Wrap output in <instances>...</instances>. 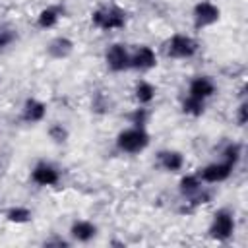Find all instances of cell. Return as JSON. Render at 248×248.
Segmentation results:
<instances>
[{
    "label": "cell",
    "mask_w": 248,
    "mask_h": 248,
    "mask_svg": "<svg viewBox=\"0 0 248 248\" xmlns=\"http://www.w3.org/2000/svg\"><path fill=\"white\" fill-rule=\"evenodd\" d=\"M105 62L112 72H124L130 68V52L124 45L114 43L105 52Z\"/></svg>",
    "instance_id": "obj_7"
},
{
    "label": "cell",
    "mask_w": 248,
    "mask_h": 248,
    "mask_svg": "<svg viewBox=\"0 0 248 248\" xmlns=\"http://www.w3.org/2000/svg\"><path fill=\"white\" fill-rule=\"evenodd\" d=\"M215 83L211 78L207 76H196L192 81H190V87H188V95L194 97V99H200V101H205L209 99L213 93H215Z\"/></svg>",
    "instance_id": "obj_10"
},
{
    "label": "cell",
    "mask_w": 248,
    "mask_h": 248,
    "mask_svg": "<svg viewBox=\"0 0 248 248\" xmlns=\"http://www.w3.org/2000/svg\"><path fill=\"white\" fill-rule=\"evenodd\" d=\"M72 50H74V43H72L68 37H54V39L48 43V46H46V52H48L52 58H58V60L70 56Z\"/></svg>",
    "instance_id": "obj_14"
},
{
    "label": "cell",
    "mask_w": 248,
    "mask_h": 248,
    "mask_svg": "<svg viewBox=\"0 0 248 248\" xmlns=\"http://www.w3.org/2000/svg\"><path fill=\"white\" fill-rule=\"evenodd\" d=\"M70 234H72V238L78 240V242H89V240H93L95 234H97V225L91 223V221H87V219H78V221L72 223Z\"/></svg>",
    "instance_id": "obj_12"
},
{
    "label": "cell",
    "mask_w": 248,
    "mask_h": 248,
    "mask_svg": "<svg viewBox=\"0 0 248 248\" xmlns=\"http://www.w3.org/2000/svg\"><path fill=\"white\" fill-rule=\"evenodd\" d=\"M203 103L205 101H200V99L186 95V99L182 101V110L190 116H200V114H203Z\"/></svg>",
    "instance_id": "obj_19"
},
{
    "label": "cell",
    "mask_w": 248,
    "mask_h": 248,
    "mask_svg": "<svg viewBox=\"0 0 248 248\" xmlns=\"http://www.w3.org/2000/svg\"><path fill=\"white\" fill-rule=\"evenodd\" d=\"M46 114V105L39 99H27L23 103V108H21V120L27 122V124H37L45 118Z\"/></svg>",
    "instance_id": "obj_11"
},
{
    "label": "cell",
    "mask_w": 248,
    "mask_h": 248,
    "mask_svg": "<svg viewBox=\"0 0 248 248\" xmlns=\"http://www.w3.org/2000/svg\"><path fill=\"white\" fill-rule=\"evenodd\" d=\"M31 178L39 186H54L60 182V172L50 163H37L31 170Z\"/></svg>",
    "instance_id": "obj_9"
},
{
    "label": "cell",
    "mask_w": 248,
    "mask_h": 248,
    "mask_svg": "<svg viewBox=\"0 0 248 248\" xmlns=\"http://www.w3.org/2000/svg\"><path fill=\"white\" fill-rule=\"evenodd\" d=\"M91 21L95 27L110 31V29H122L126 25V12L116 6H103L91 14Z\"/></svg>",
    "instance_id": "obj_2"
},
{
    "label": "cell",
    "mask_w": 248,
    "mask_h": 248,
    "mask_svg": "<svg viewBox=\"0 0 248 248\" xmlns=\"http://www.w3.org/2000/svg\"><path fill=\"white\" fill-rule=\"evenodd\" d=\"M234 232V215L231 209H219L215 211L211 225H209V236L215 240H229Z\"/></svg>",
    "instance_id": "obj_4"
},
{
    "label": "cell",
    "mask_w": 248,
    "mask_h": 248,
    "mask_svg": "<svg viewBox=\"0 0 248 248\" xmlns=\"http://www.w3.org/2000/svg\"><path fill=\"white\" fill-rule=\"evenodd\" d=\"M149 145V134L143 126H132L116 136V147L124 153H140Z\"/></svg>",
    "instance_id": "obj_1"
},
{
    "label": "cell",
    "mask_w": 248,
    "mask_h": 248,
    "mask_svg": "<svg viewBox=\"0 0 248 248\" xmlns=\"http://www.w3.org/2000/svg\"><path fill=\"white\" fill-rule=\"evenodd\" d=\"M155 93H157V89H155L153 83H149V81H145V79H141V81L136 83L134 95H136V101H138L140 105H149V103L155 99Z\"/></svg>",
    "instance_id": "obj_16"
},
{
    "label": "cell",
    "mask_w": 248,
    "mask_h": 248,
    "mask_svg": "<svg viewBox=\"0 0 248 248\" xmlns=\"http://www.w3.org/2000/svg\"><path fill=\"white\" fill-rule=\"evenodd\" d=\"M192 17H194V27L196 29H203V27H209L213 23L219 21L221 17V10L219 6H215L213 2H198L194 6V12H192Z\"/></svg>",
    "instance_id": "obj_5"
},
{
    "label": "cell",
    "mask_w": 248,
    "mask_h": 248,
    "mask_svg": "<svg viewBox=\"0 0 248 248\" xmlns=\"http://www.w3.org/2000/svg\"><path fill=\"white\" fill-rule=\"evenodd\" d=\"M48 136H50L56 143H62V141H66V138H68V130H66L62 124H52V126L48 128Z\"/></svg>",
    "instance_id": "obj_22"
},
{
    "label": "cell",
    "mask_w": 248,
    "mask_h": 248,
    "mask_svg": "<svg viewBox=\"0 0 248 248\" xmlns=\"http://www.w3.org/2000/svg\"><path fill=\"white\" fill-rule=\"evenodd\" d=\"M157 64V54L151 46L147 45H140L132 54H130V68L134 70H140V72H145V70H151L155 68Z\"/></svg>",
    "instance_id": "obj_8"
},
{
    "label": "cell",
    "mask_w": 248,
    "mask_h": 248,
    "mask_svg": "<svg viewBox=\"0 0 248 248\" xmlns=\"http://www.w3.org/2000/svg\"><path fill=\"white\" fill-rule=\"evenodd\" d=\"M16 39H17V35H16V31H14L12 27H8V25H0V48L10 46Z\"/></svg>",
    "instance_id": "obj_21"
},
{
    "label": "cell",
    "mask_w": 248,
    "mask_h": 248,
    "mask_svg": "<svg viewBox=\"0 0 248 248\" xmlns=\"http://www.w3.org/2000/svg\"><path fill=\"white\" fill-rule=\"evenodd\" d=\"M147 118H149V112H147V108H143V107L136 108V110L130 114V122H132L134 126H145Z\"/></svg>",
    "instance_id": "obj_23"
},
{
    "label": "cell",
    "mask_w": 248,
    "mask_h": 248,
    "mask_svg": "<svg viewBox=\"0 0 248 248\" xmlns=\"http://www.w3.org/2000/svg\"><path fill=\"white\" fill-rule=\"evenodd\" d=\"M232 169H234V167H232L231 163L219 161V163H209V165H205V167L200 169L196 174H198L200 180L205 182V184H217V182L227 180V178L231 176Z\"/></svg>",
    "instance_id": "obj_6"
},
{
    "label": "cell",
    "mask_w": 248,
    "mask_h": 248,
    "mask_svg": "<svg viewBox=\"0 0 248 248\" xmlns=\"http://www.w3.org/2000/svg\"><path fill=\"white\" fill-rule=\"evenodd\" d=\"M246 122V103H240V107H238V124L242 126Z\"/></svg>",
    "instance_id": "obj_24"
},
{
    "label": "cell",
    "mask_w": 248,
    "mask_h": 248,
    "mask_svg": "<svg viewBox=\"0 0 248 248\" xmlns=\"http://www.w3.org/2000/svg\"><path fill=\"white\" fill-rule=\"evenodd\" d=\"M60 14H62L60 8L48 6V8H45V10L39 12V16H37V25H39L41 29H50V27H54V25L58 23Z\"/></svg>",
    "instance_id": "obj_15"
},
{
    "label": "cell",
    "mask_w": 248,
    "mask_h": 248,
    "mask_svg": "<svg viewBox=\"0 0 248 248\" xmlns=\"http://www.w3.org/2000/svg\"><path fill=\"white\" fill-rule=\"evenodd\" d=\"M159 165L161 169H165L167 172H178L184 167V157L180 151L174 149H167L159 153Z\"/></svg>",
    "instance_id": "obj_13"
},
{
    "label": "cell",
    "mask_w": 248,
    "mask_h": 248,
    "mask_svg": "<svg viewBox=\"0 0 248 248\" xmlns=\"http://www.w3.org/2000/svg\"><path fill=\"white\" fill-rule=\"evenodd\" d=\"M198 52V41L190 35L176 33L165 43V54L170 58H192Z\"/></svg>",
    "instance_id": "obj_3"
},
{
    "label": "cell",
    "mask_w": 248,
    "mask_h": 248,
    "mask_svg": "<svg viewBox=\"0 0 248 248\" xmlns=\"http://www.w3.org/2000/svg\"><path fill=\"white\" fill-rule=\"evenodd\" d=\"M202 180L198 174H186L180 178V192L186 196V198H194L202 192Z\"/></svg>",
    "instance_id": "obj_17"
},
{
    "label": "cell",
    "mask_w": 248,
    "mask_h": 248,
    "mask_svg": "<svg viewBox=\"0 0 248 248\" xmlns=\"http://www.w3.org/2000/svg\"><path fill=\"white\" fill-rule=\"evenodd\" d=\"M238 159H240V145L238 143H229L223 151V161H227L234 167L238 163Z\"/></svg>",
    "instance_id": "obj_20"
},
{
    "label": "cell",
    "mask_w": 248,
    "mask_h": 248,
    "mask_svg": "<svg viewBox=\"0 0 248 248\" xmlns=\"http://www.w3.org/2000/svg\"><path fill=\"white\" fill-rule=\"evenodd\" d=\"M6 219H8L10 223L21 225V223H27V221L31 219V211H29L27 207H23V205H16V207H10V209L6 211Z\"/></svg>",
    "instance_id": "obj_18"
}]
</instances>
